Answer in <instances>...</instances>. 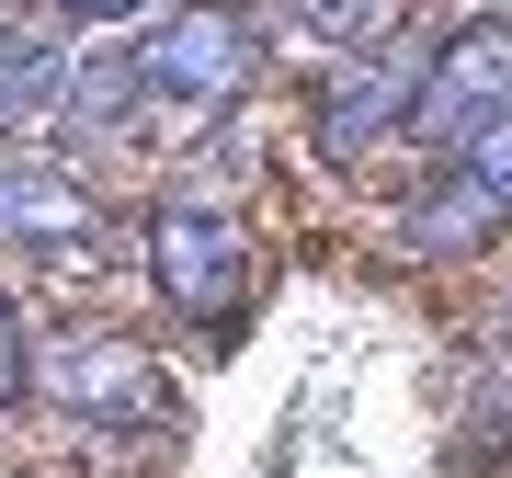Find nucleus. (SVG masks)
Instances as JSON below:
<instances>
[{"label":"nucleus","mask_w":512,"mask_h":478,"mask_svg":"<svg viewBox=\"0 0 512 478\" xmlns=\"http://www.w3.org/2000/svg\"><path fill=\"white\" fill-rule=\"evenodd\" d=\"M57 12H80V23H126L137 0H57Z\"/></svg>","instance_id":"obj_12"},{"label":"nucleus","mask_w":512,"mask_h":478,"mask_svg":"<svg viewBox=\"0 0 512 478\" xmlns=\"http://www.w3.org/2000/svg\"><path fill=\"white\" fill-rule=\"evenodd\" d=\"M285 12H296V35H319V46H376L387 35V23H399V0H285Z\"/></svg>","instance_id":"obj_10"},{"label":"nucleus","mask_w":512,"mask_h":478,"mask_svg":"<svg viewBox=\"0 0 512 478\" xmlns=\"http://www.w3.org/2000/svg\"><path fill=\"white\" fill-rule=\"evenodd\" d=\"M490 228H512V114H501L490 137L444 148L433 183L399 205V239H410V251H478Z\"/></svg>","instance_id":"obj_4"},{"label":"nucleus","mask_w":512,"mask_h":478,"mask_svg":"<svg viewBox=\"0 0 512 478\" xmlns=\"http://www.w3.org/2000/svg\"><path fill=\"white\" fill-rule=\"evenodd\" d=\"M433 46H444L433 23H410L399 46L376 35V46H353L342 69L308 92V148H319L330 171H365L376 148L399 137V114H410V92H421V69H433Z\"/></svg>","instance_id":"obj_1"},{"label":"nucleus","mask_w":512,"mask_h":478,"mask_svg":"<svg viewBox=\"0 0 512 478\" xmlns=\"http://www.w3.org/2000/svg\"><path fill=\"white\" fill-rule=\"evenodd\" d=\"M137 80L171 92L183 114H228L239 92H251V23H239L228 0H194V12H171L160 35L137 46Z\"/></svg>","instance_id":"obj_6"},{"label":"nucleus","mask_w":512,"mask_h":478,"mask_svg":"<svg viewBox=\"0 0 512 478\" xmlns=\"http://www.w3.org/2000/svg\"><path fill=\"white\" fill-rule=\"evenodd\" d=\"M35 399H57V410H80V422H160V365L126 342V331H57V342H35Z\"/></svg>","instance_id":"obj_5"},{"label":"nucleus","mask_w":512,"mask_h":478,"mask_svg":"<svg viewBox=\"0 0 512 478\" xmlns=\"http://www.w3.org/2000/svg\"><path fill=\"white\" fill-rule=\"evenodd\" d=\"M239 274H251V251H239V217H228V205H205V183H183V194L148 205V285H160L183 319L239 308Z\"/></svg>","instance_id":"obj_3"},{"label":"nucleus","mask_w":512,"mask_h":478,"mask_svg":"<svg viewBox=\"0 0 512 478\" xmlns=\"http://www.w3.org/2000/svg\"><path fill=\"white\" fill-rule=\"evenodd\" d=\"M23 365H35V331H23V296L0 285V387H23Z\"/></svg>","instance_id":"obj_11"},{"label":"nucleus","mask_w":512,"mask_h":478,"mask_svg":"<svg viewBox=\"0 0 512 478\" xmlns=\"http://www.w3.org/2000/svg\"><path fill=\"white\" fill-rule=\"evenodd\" d=\"M92 228V194L57 160H0V239H80Z\"/></svg>","instance_id":"obj_7"},{"label":"nucleus","mask_w":512,"mask_h":478,"mask_svg":"<svg viewBox=\"0 0 512 478\" xmlns=\"http://www.w3.org/2000/svg\"><path fill=\"white\" fill-rule=\"evenodd\" d=\"M137 92H148V80H137V57L114 46V57H92V69H69V103H57V126L103 137V126H126V114H137Z\"/></svg>","instance_id":"obj_9"},{"label":"nucleus","mask_w":512,"mask_h":478,"mask_svg":"<svg viewBox=\"0 0 512 478\" xmlns=\"http://www.w3.org/2000/svg\"><path fill=\"white\" fill-rule=\"evenodd\" d=\"M57 103H69V57L46 35H23V23H0V137L57 126Z\"/></svg>","instance_id":"obj_8"},{"label":"nucleus","mask_w":512,"mask_h":478,"mask_svg":"<svg viewBox=\"0 0 512 478\" xmlns=\"http://www.w3.org/2000/svg\"><path fill=\"white\" fill-rule=\"evenodd\" d=\"M512 114V23H467V35H444L433 46V69H421V92L399 114V137L410 148H467V137H490Z\"/></svg>","instance_id":"obj_2"}]
</instances>
